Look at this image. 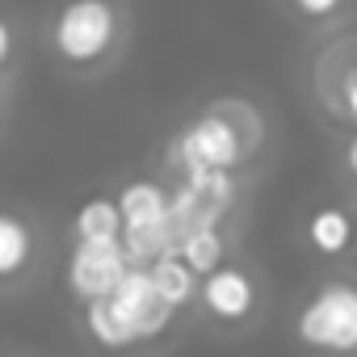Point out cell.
I'll return each instance as SVG.
<instances>
[{
  "instance_id": "obj_3",
  "label": "cell",
  "mask_w": 357,
  "mask_h": 357,
  "mask_svg": "<svg viewBox=\"0 0 357 357\" xmlns=\"http://www.w3.org/2000/svg\"><path fill=\"white\" fill-rule=\"evenodd\" d=\"M298 93L328 135L357 130V22L303 43Z\"/></svg>"
},
{
  "instance_id": "obj_7",
  "label": "cell",
  "mask_w": 357,
  "mask_h": 357,
  "mask_svg": "<svg viewBox=\"0 0 357 357\" xmlns=\"http://www.w3.org/2000/svg\"><path fill=\"white\" fill-rule=\"evenodd\" d=\"M298 244L324 269H357V198L336 190L298 215Z\"/></svg>"
},
{
  "instance_id": "obj_9",
  "label": "cell",
  "mask_w": 357,
  "mask_h": 357,
  "mask_svg": "<svg viewBox=\"0 0 357 357\" xmlns=\"http://www.w3.org/2000/svg\"><path fill=\"white\" fill-rule=\"evenodd\" d=\"M30 55H34V26H26L17 5H9L5 17H0V114H5V135L13 130V118H17V93H22Z\"/></svg>"
},
{
  "instance_id": "obj_11",
  "label": "cell",
  "mask_w": 357,
  "mask_h": 357,
  "mask_svg": "<svg viewBox=\"0 0 357 357\" xmlns=\"http://www.w3.org/2000/svg\"><path fill=\"white\" fill-rule=\"evenodd\" d=\"M72 244H126V215L118 198H89L72 219Z\"/></svg>"
},
{
  "instance_id": "obj_8",
  "label": "cell",
  "mask_w": 357,
  "mask_h": 357,
  "mask_svg": "<svg viewBox=\"0 0 357 357\" xmlns=\"http://www.w3.org/2000/svg\"><path fill=\"white\" fill-rule=\"evenodd\" d=\"M130 269L135 257L126 244H72L63 286L76 303H93V298H109Z\"/></svg>"
},
{
  "instance_id": "obj_10",
  "label": "cell",
  "mask_w": 357,
  "mask_h": 357,
  "mask_svg": "<svg viewBox=\"0 0 357 357\" xmlns=\"http://www.w3.org/2000/svg\"><path fill=\"white\" fill-rule=\"evenodd\" d=\"M278 13L307 38H319L336 26L357 22V0H278Z\"/></svg>"
},
{
  "instance_id": "obj_5",
  "label": "cell",
  "mask_w": 357,
  "mask_h": 357,
  "mask_svg": "<svg viewBox=\"0 0 357 357\" xmlns=\"http://www.w3.org/2000/svg\"><path fill=\"white\" fill-rule=\"evenodd\" d=\"M265 311H269V278L240 248L236 257H227L219 269H211L202 278L198 303L190 315L219 336H244L248 328L261 324Z\"/></svg>"
},
{
  "instance_id": "obj_6",
  "label": "cell",
  "mask_w": 357,
  "mask_h": 357,
  "mask_svg": "<svg viewBox=\"0 0 357 357\" xmlns=\"http://www.w3.org/2000/svg\"><path fill=\"white\" fill-rule=\"evenodd\" d=\"M51 257H55L51 223L26 202H9L0 215V294L9 303L22 298L30 286L47 278Z\"/></svg>"
},
{
  "instance_id": "obj_4",
  "label": "cell",
  "mask_w": 357,
  "mask_h": 357,
  "mask_svg": "<svg viewBox=\"0 0 357 357\" xmlns=\"http://www.w3.org/2000/svg\"><path fill=\"white\" fill-rule=\"evenodd\" d=\"M303 357H357V269H324L290 311Z\"/></svg>"
},
{
  "instance_id": "obj_1",
  "label": "cell",
  "mask_w": 357,
  "mask_h": 357,
  "mask_svg": "<svg viewBox=\"0 0 357 357\" xmlns=\"http://www.w3.org/2000/svg\"><path fill=\"white\" fill-rule=\"evenodd\" d=\"M269 143V118L265 109L244 97H211L198 114H190L176 126L160 151V172L168 181L194 172H252Z\"/></svg>"
},
{
  "instance_id": "obj_12",
  "label": "cell",
  "mask_w": 357,
  "mask_h": 357,
  "mask_svg": "<svg viewBox=\"0 0 357 357\" xmlns=\"http://www.w3.org/2000/svg\"><path fill=\"white\" fill-rule=\"evenodd\" d=\"M328 168H332L336 190H344V194L357 198V130L332 135V143H328Z\"/></svg>"
},
{
  "instance_id": "obj_2",
  "label": "cell",
  "mask_w": 357,
  "mask_h": 357,
  "mask_svg": "<svg viewBox=\"0 0 357 357\" xmlns=\"http://www.w3.org/2000/svg\"><path fill=\"white\" fill-rule=\"evenodd\" d=\"M38 47L72 84H97L122 68L135 47L130 0H55L38 26Z\"/></svg>"
},
{
  "instance_id": "obj_13",
  "label": "cell",
  "mask_w": 357,
  "mask_h": 357,
  "mask_svg": "<svg viewBox=\"0 0 357 357\" xmlns=\"http://www.w3.org/2000/svg\"><path fill=\"white\" fill-rule=\"evenodd\" d=\"M9 357H13V353H9Z\"/></svg>"
}]
</instances>
